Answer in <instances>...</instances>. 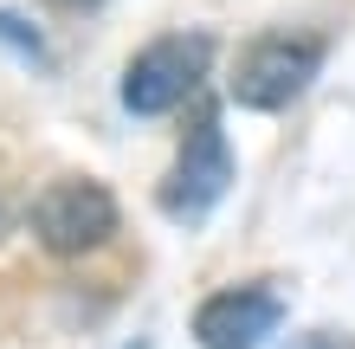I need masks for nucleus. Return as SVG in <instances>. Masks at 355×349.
<instances>
[{"label":"nucleus","mask_w":355,"mask_h":349,"mask_svg":"<svg viewBox=\"0 0 355 349\" xmlns=\"http://www.w3.org/2000/svg\"><path fill=\"white\" fill-rule=\"evenodd\" d=\"M207 65H214V39L207 33H162L155 46H142L123 71V110L136 117H168L175 104L200 91Z\"/></svg>","instance_id":"1"},{"label":"nucleus","mask_w":355,"mask_h":349,"mask_svg":"<svg viewBox=\"0 0 355 349\" xmlns=\"http://www.w3.org/2000/svg\"><path fill=\"white\" fill-rule=\"evenodd\" d=\"M33 233H39V246L58 253V259L97 253V246L116 233V194L103 188V181L65 175V181H52V188L33 201Z\"/></svg>","instance_id":"2"},{"label":"nucleus","mask_w":355,"mask_h":349,"mask_svg":"<svg viewBox=\"0 0 355 349\" xmlns=\"http://www.w3.org/2000/svg\"><path fill=\"white\" fill-rule=\"evenodd\" d=\"M310 78H317V39L271 33V39H252L245 58L233 65V97L252 110H284L304 97Z\"/></svg>","instance_id":"3"},{"label":"nucleus","mask_w":355,"mask_h":349,"mask_svg":"<svg viewBox=\"0 0 355 349\" xmlns=\"http://www.w3.org/2000/svg\"><path fill=\"white\" fill-rule=\"evenodd\" d=\"M226 188H233V149H226L220 123H214V117H200L194 130H187L181 162H175V175L162 181V194H155V201H162L175 220H200Z\"/></svg>","instance_id":"4"},{"label":"nucleus","mask_w":355,"mask_h":349,"mask_svg":"<svg viewBox=\"0 0 355 349\" xmlns=\"http://www.w3.org/2000/svg\"><path fill=\"white\" fill-rule=\"evenodd\" d=\"M271 330H278V298L259 291V284L214 291L194 311V343L200 349H259Z\"/></svg>","instance_id":"5"},{"label":"nucleus","mask_w":355,"mask_h":349,"mask_svg":"<svg viewBox=\"0 0 355 349\" xmlns=\"http://www.w3.org/2000/svg\"><path fill=\"white\" fill-rule=\"evenodd\" d=\"M0 39H13V46L26 52V58H39V33L26 26V19H7V13H0Z\"/></svg>","instance_id":"6"},{"label":"nucleus","mask_w":355,"mask_h":349,"mask_svg":"<svg viewBox=\"0 0 355 349\" xmlns=\"http://www.w3.org/2000/svg\"><path fill=\"white\" fill-rule=\"evenodd\" d=\"M297 349H355V343H349V337H304Z\"/></svg>","instance_id":"7"},{"label":"nucleus","mask_w":355,"mask_h":349,"mask_svg":"<svg viewBox=\"0 0 355 349\" xmlns=\"http://www.w3.org/2000/svg\"><path fill=\"white\" fill-rule=\"evenodd\" d=\"M58 7H97V0H58Z\"/></svg>","instance_id":"8"}]
</instances>
